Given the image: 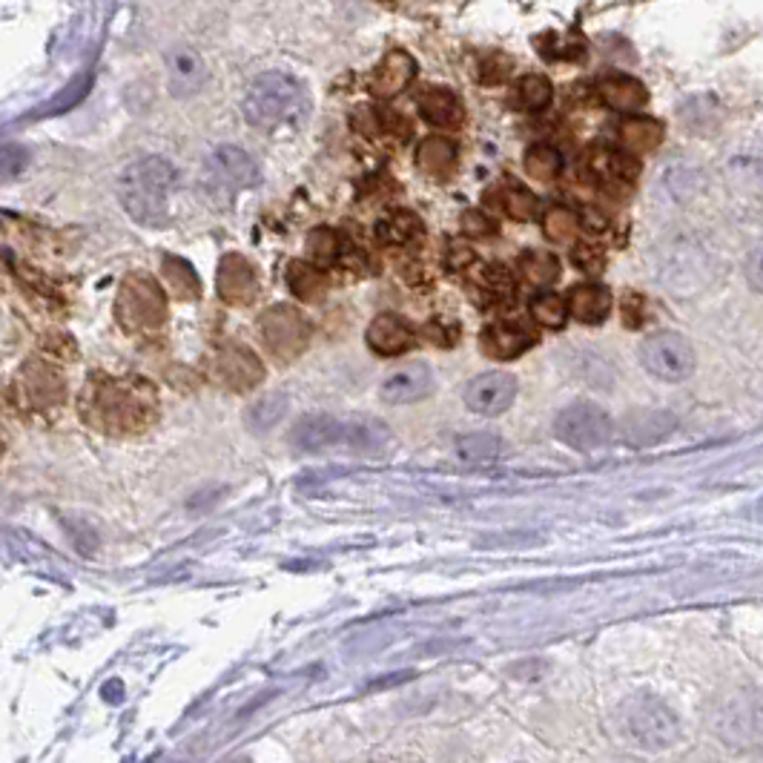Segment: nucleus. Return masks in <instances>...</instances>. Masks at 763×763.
I'll list each match as a JSON object with an SVG mask.
<instances>
[{
	"mask_svg": "<svg viewBox=\"0 0 763 763\" xmlns=\"http://www.w3.org/2000/svg\"><path fill=\"white\" fill-rule=\"evenodd\" d=\"M368 345L379 357H396V353H405L414 345V330L407 328L400 316L382 314L368 328Z\"/></svg>",
	"mask_w": 763,
	"mask_h": 763,
	"instance_id": "nucleus-18",
	"label": "nucleus"
},
{
	"mask_svg": "<svg viewBox=\"0 0 763 763\" xmlns=\"http://www.w3.org/2000/svg\"><path fill=\"white\" fill-rule=\"evenodd\" d=\"M569 310L585 325H597L612 310V293L603 285H580L569 293Z\"/></svg>",
	"mask_w": 763,
	"mask_h": 763,
	"instance_id": "nucleus-23",
	"label": "nucleus"
},
{
	"mask_svg": "<svg viewBox=\"0 0 763 763\" xmlns=\"http://www.w3.org/2000/svg\"><path fill=\"white\" fill-rule=\"evenodd\" d=\"M287 282H290V290L296 293L301 301H316L321 293H325V278H321V273L314 271L310 264H290Z\"/></svg>",
	"mask_w": 763,
	"mask_h": 763,
	"instance_id": "nucleus-31",
	"label": "nucleus"
},
{
	"mask_svg": "<svg viewBox=\"0 0 763 763\" xmlns=\"http://www.w3.org/2000/svg\"><path fill=\"white\" fill-rule=\"evenodd\" d=\"M379 3H393V0H379Z\"/></svg>",
	"mask_w": 763,
	"mask_h": 763,
	"instance_id": "nucleus-45",
	"label": "nucleus"
},
{
	"mask_svg": "<svg viewBox=\"0 0 763 763\" xmlns=\"http://www.w3.org/2000/svg\"><path fill=\"white\" fill-rule=\"evenodd\" d=\"M93 391V400L86 396L84 402H93L95 414L89 416V425H104L109 422L107 431L138 428L144 420V405L147 402L136 393V385H124V382H98Z\"/></svg>",
	"mask_w": 763,
	"mask_h": 763,
	"instance_id": "nucleus-8",
	"label": "nucleus"
},
{
	"mask_svg": "<svg viewBox=\"0 0 763 763\" xmlns=\"http://www.w3.org/2000/svg\"><path fill=\"white\" fill-rule=\"evenodd\" d=\"M675 431V416L666 411H635L623 420V439L632 448H646V445H657L660 439Z\"/></svg>",
	"mask_w": 763,
	"mask_h": 763,
	"instance_id": "nucleus-17",
	"label": "nucleus"
},
{
	"mask_svg": "<svg viewBox=\"0 0 763 763\" xmlns=\"http://www.w3.org/2000/svg\"><path fill=\"white\" fill-rule=\"evenodd\" d=\"M23 165H27V152H21L18 147H7V152H3V176L7 179H12L14 172L23 170Z\"/></svg>",
	"mask_w": 763,
	"mask_h": 763,
	"instance_id": "nucleus-42",
	"label": "nucleus"
},
{
	"mask_svg": "<svg viewBox=\"0 0 763 763\" xmlns=\"http://www.w3.org/2000/svg\"><path fill=\"white\" fill-rule=\"evenodd\" d=\"M483 282V287L491 293H497V296H511L513 293V278L511 273L506 271V267H500V264H491L486 271V276L479 278Z\"/></svg>",
	"mask_w": 763,
	"mask_h": 763,
	"instance_id": "nucleus-40",
	"label": "nucleus"
},
{
	"mask_svg": "<svg viewBox=\"0 0 763 763\" xmlns=\"http://www.w3.org/2000/svg\"><path fill=\"white\" fill-rule=\"evenodd\" d=\"M416 75V61L405 50L388 52L371 75V93L377 98H393V95L405 93L407 84Z\"/></svg>",
	"mask_w": 763,
	"mask_h": 763,
	"instance_id": "nucleus-16",
	"label": "nucleus"
},
{
	"mask_svg": "<svg viewBox=\"0 0 763 763\" xmlns=\"http://www.w3.org/2000/svg\"><path fill=\"white\" fill-rule=\"evenodd\" d=\"M526 170L534 181H554L563 170V156L549 144H537L526 152Z\"/></svg>",
	"mask_w": 763,
	"mask_h": 763,
	"instance_id": "nucleus-29",
	"label": "nucleus"
},
{
	"mask_svg": "<svg viewBox=\"0 0 763 763\" xmlns=\"http://www.w3.org/2000/svg\"><path fill=\"white\" fill-rule=\"evenodd\" d=\"M258 328H262V339L264 345L276 353L278 359H290L301 357L305 348L310 345V321L296 310V307L287 305H276L267 307L258 319Z\"/></svg>",
	"mask_w": 763,
	"mask_h": 763,
	"instance_id": "nucleus-9",
	"label": "nucleus"
},
{
	"mask_svg": "<svg viewBox=\"0 0 763 763\" xmlns=\"http://www.w3.org/2000/svg\"><path fill=\"white\" fill-rule=\"evenodd\" d=\"M554 434L560 443L571 445L574 451H597L612 443L614 422L594 402H574L557 414Z\"/></svg>",
	"mask_w": 763,
	"mask_h": 763,
	"instance_id": "nucleus-6",
	"label": "nucleus"
},
{
	"mask_svg": "<svg viewBox=\"0 0 763 763\" xmlns=\"http://www.w3.org/2000/svg\"><path fill=\"white\" fill-rule=\"evenodd\" d=\"M215 287H219V296H222L227 305H253V299L258 296V276L247 258L233 253V256H224L222 264H219Z\"/></svg>",
	"mask_w": 763,
	"mask_h": 763,
	"instance_id": "nucleus-13",
	"label": "nucleus"
},
{
	"mask_svg": "<svg viewBox=\"0 0 763 763\" xmlns=\"http://www.w3.org/2000/svg\"><path fill=\"white\" fill-rule=\"evenodd\" d=\"M569 301H563L554 293H542L531 301V316L540 321L542 328H563L565 316H569Z\"/></svg>",
	"mask_w": 763,
	"mask_h": 763,
	"instance_id": "nucleus-33",
	"label": "nucleus"
},
{
	"mask_svg": "<svg viewBox=\"0 0 763 763\" xmlns=\"http://www.w3.org/2000/svg\"><path fill=\"white\" fill-rule=\"evenodd\" d=\"M513 396H517V379L502 371L483 373V377L471 379L468 388H465V405L479 416L506 414Z\"/></svg>",
	"mask_w": 763,
	"mask_h": 763,
	"instance_id": "nucleus-10",
	"label": "nucleus"
},
{
	"mask_svg": "<svg viewBox=\"0 0 763 763\" xmlns=\"http://www.w3.org/2000/svg\"><path fill=\"white\" fill-rule=\"evenodd\" d=\"M167 78L176 98H190L208 84V66L190 46H172L167 52Z\"/></svg>",
	"mask_w": 763,
	"mask_h": 763,
	"instance_id": "nucleus-14",
	"label": "nucleus"
},
{
	"mask_svg": "<svg viewBox=\"0 0 763 763\" xmlns=\"http://www.w3.org/2000/svg\"><path fill=\"white\" fill-rule=\"evenodd\" d=\"M502 443L497 434L477 431V434H465L457 439V457L465 463H491L500 457Z\"/></svg>",
	"mask_w": 763,
	"mask_h": 763,
	"instance_id": "nucleus-27",
	"label": "nucleus"
},
{
	"mask_svg": "<svg viewBox=\"0 0 763 763\" xmlns=\"http://www.w3.org/2000/svg\"><path fill=\"white\" fill-rule=\"evenodd\" d=\"M416 165H420V170L428 172V176H445V172H451L454 165H457V144L439 136L425 138L416 147Z\"/></svg>",
	"mask_w": 763,
	"mask_h": 763,
	"instance_id": "nucleus-24",
	"label": "nucleus"
},
{
	"mask_svg": "<svg viewBox=\"0 0 763 763\" xmlns=\"http://www.w3.org/2000/svg\"><path fill=\"white\" fill-rule=\"evenodd\" d=\"M287 411V400L285 396H264V400H258L256 405L247 411V425H251V431H267L273 428L282 416H285Z\"/></svg>",
	"mask_w": 763,
	"mask_h": 763,
	"instance_id": "nucleus-34",
	"label": "nucleus"
},
{
	"mask_svg": "<svg viewBox=\"0 0 763 763\" xmlns=\"http://www.w3.org/2000/svg\"><path fill=\"white\" fill-rule=\"evenodd\" d=\"M534 345V336L513 325H491L479 336V348L491 359H513Z\"/></svg>",
	"mask_w": 763,
	"mask_h": 763,
	"instance_id": "nucleus-20",
	"label": "nucleus"
},
{
	"mask_svg": "<svg viewBox=\"0 0 763 763\" xmlns=\"http://www.w3.org/2000/svg\"><path fill=\"white\" fill-rule=\"evenodd\" d=\"M244 118L258 129L296 127L310 113V93L296 75L282 70L262 72L244 95Z\"/></svg>",
	"mask_w": 763,
	"mask_h": 763,
	"instance_id": "nucleus-2",
	"label": "nucleus"
},
{
	"mask_svg": "<svg viewBox=\"0 0 763 763\" xmlns=\"http://www.w3.org/2000/svg\"><path fill=\"white\" fill-rule=\"evenodd\" d=\"M434 391V371L425 362H407L388 373L379 385V396L388 405H407V402L425 400Z\"/></svg>",
	"mask_w": 763,
	"mask_h": 763,
	"instance_id": "nucleus-11",
	"label": "nucleus"
},
{
	"mask_svg": "<svg viewBox=\"0 0 763 763\" xmlns=\"http://www.w3.org/2000/svg\"><path fill=\"white\" fill-rule=\"evenodd\" d=\"M176 184H179V170L167 158H138L118 179V201L133 222L144 227H165Z\"/></svg>",
	"mask_w": 763,
	"mask_h": 763,
	"instance_id": "nucleus-1",
	"label": "nucleus"
},
{
	"mask_svg": "<svg viewBox=\"0 0 763 763\" xmlns=\"http://www.w3.org/2000/svg\"><path fill=\"white\" fill-rule=\"evenodd\" d=\"M477 215L479 213H468L465 215V233H471V236H483V233H491L494 230V224L491 222H477Z\"/></svg>",
	"mask_w": 763,
	"mask_h": 763,
	"instance_id": "nucleus-44",
	"label": "nucleus"
},
{
	"mask_svg": "<svg viewBox=\"0 0 763 763\" xmlns=\"http://www.w3.org/2000/svg\"><path fill=\"white\" fill-rule=\"evenodd\" d=\"M258 179L262 172L251 152H244L242 147H230V144L210 152L204 172H201V184L215 204H230L236 193L256 187Z\"/></svg>",
	"mask_w": 763,
	"mask_h": 763,
	"instance_id": "nucleus-3",
	"label": "nucleus"
},
{
	"mask_svg": "<svg viewBox=\"0 0 763 763\" xmlns=\"http://www.w3.org/2000/svg\"><path fill=\"white\" fill-rule=\"evenodd\" d=\"M422 230V222L414 213H391L377 224V239L382 244H407Z\"/></svg>",
	"mask_w": 763,
	"mask_h": 763,
	"instance_id": "nucleus-28",
	"label": "nucleus"
},
{
	"mask_svg": "<svg viewBox=\"0 0 763 763\" xmlns=\"http://www.w3.org/2000/svg\"><path fill=\"white\" fill-rule=\"evenodd\" d=\"M597 93L603 104L612 107L614 113H637V109L649 104L646 86L637 78H632V75H608L597 84Z\"/></svg>",
	"mask_w": 763,
	"mask_h": 763,
	"instance_id": "nucleus-19",
	"label": "nucleus"
},
{
	"mask_svg": "<svg viewBox=\"0 0 763 763\" xmlns=\"http://www.w3.org/2000/svg\"><path fill=\"white\" fill-rule=\"evenodd\" d=\"M517 95H520V104L528 113H540L554 98V86H551L549 78H542V75H526L517 84Z\"/></svg>",
	"mask_w": 763,
	"mask_h": 763,
	"instance_id": "nucleus-32",
	"label": "nucleus"
},
{
	"mask_svg": "<svg viewBox=\"0 0 763 763\" xmlns=\"http://www.w3.org/2000/svg\"><path fill=\"white\" fill-rule=\"evenodd\" d=\"M391 431L379 420L345 422L342 448L353 451V454H385V451L391 448Z\"/></svg>",
	"mask_w": 763,
	"mask_h": 763,
	"instance_id": "nucleus-21",
	"label": "nucleus"
},
{
	"mask_svg": "<svg viewBox=\"0 0 763 763\" xmlns=\"http://www.w3.org/2000/svg\"><path fill=\"white\" fill-rule=\"evenodd\" d=\"M420 115L434 127H457L463 121V104L445 86H431L420 95Z\"/></svg>",
	"mask_w": 763,
	"mask_h": 763,
	"instance_id": "nucleus-22",
	"label": "nucleus"
},
{
	"mask_svg": "<svg viewBox=\"0 0 763 763\" xmlns=\"http://www.w3.org/2000/svg\"><path fill=\"white\" fill-rule=\"evenodd\" d=\"M594 172L606 176V179H635L637 176V165L632 158L621 156V152H608V150H597L592 158Z\"/></svg>",
	"mask_w": 763,
	"mask_h": 763,
	"instance_id": "nucleus-35",
	"label": "nucleus"
},
{
	"mask_svg": "<svg viewBox=\"0 0 763 763\" xmlns=\"http://www.w3.org/2000/svg\"><path fill=\"white\" fill-rule=\"evenodd\" d=\"M623 729L626 735L646 750H666L678 741V718L666 703L655 698H635L623 707Z\"/></svg>",
	"mask_w": 763,
	"mask_h": 763,
	"instance_id": "nucleus-5",
	"label": "nucleus"
},
{
	"mask_svg": "<svg viewBox=\"0 0 763 763\" xmlns=\"http://www.w3.org/2000/svg\"><path fill=\"white\" fill-rule=\"evenodd\" d=\"M718 100L709 98V95H700V98H692L689 104H686L683 109H680V115H683V121L689 124L692 129H700V124H714L718 121Z\"/></svg>",
	"mask_w": 763,
	"mask_h": 763,
	"instance_id": "nucleus-39",
	"label": "nucleus"
},
{
	"mask_svg": "<svg viewBox=\"0 0 763 763\" xmlns=\"http://www.w3.org/2000/svg\"><path fill=\"white\" fill-rule=\"evenodd\" d=\"M161 273H165V282L172 287V293H176L179 299H199L201 282L199 276H195L193 264L184 262V258L165 256Z\"/></svg>",
	"mask_w": 763,
	"mask_h": 763,
	"instance_id": "nucleus-26",
	"label": "nucleus"
},
{
	"mask_svg": "<svg viewBox=\"0 0 763 763\" xmlns=\"http://www.w3.org/2000/svg\"><path fill=\"white\" fill-rule=\"evenodd\" d=\"M743 276H746L752 290L763 293V247H757V251L750 253V258H746V264H743Z\"/></svg>",
	"mask_w": 763,
	"mask_h": 763,
	"instance_id": "nucleus-41",
	"label": "nucleus"
},
{
	"mask_svg": "<svg viewBox=\"0 0 763 763\" xmlns=\"http://www.w3.org/2000/svg\"><path fill=\"white\" fill-rule=\"evenodd\" d=\"M342 436H345V422L333 420L328 414H310L301 416L293 428L290 439L293 445L299 451H307V454H319V451L328 448H342Z\"/></svg>",
	"mask_w": 763,
	"mask_h": 763,
	"instance_id": "nucleus-15",
	"label": "nucleus"
},
{
	"mask_svg": "<svg viewBox=\"0 0 763 763\" xmlns=\"http://www.w3.org/2000/svg\"><path fill=\"white\" fill-rule=\"evenodd\" d=\"M520 271L531 285H551V282L560 276V262H557V256H551V253L531 251L522 253Z\"/></svg>",
	"mask_w": 763,
	"mask_h": 763,
	"instance_id": "nucleus-30",
	"label": "nucleus"
},
{
	"mask_svg": "<svg viewBox=\"0 0 763 763\" xmlns=\"http://www.w3.org/2000/svg\"><path fill=\"white\" fill-rule=\"evenodd\" d=\"M643 368L660 382H683L695 371V348L680 333H651L640 345Z\"/></svg>",
	"mask_w": 763,
	"mask_h": 763,
	"instance_id": "nucleus-7",
	"label": "nucleus"
},
{
	"mask_svg": "<svg viewBox=\"0 0 763 763\" xmlns=\"http://www.w3.org/2000/svg\"><path fill=\"white\" fill-rule=\"evenodd\" d=\"M264 364L242 345L224 348L213 362V379L230 391H251L262 382Z\"/></svg>",
	"mask_w": 763,
	"mask_h": 763,
	"instance_id": "nucleus-12",
	"label": "nucleus"
},
{
	"mask_svg": "<svg viewBox=\"0 0 763 763\" xmlns=\"http://www.w3.org/2000/svg\"><path fill=\"white\" fill-rule=\"evenodd\" d=\"M502 208H506V213L511 215V219H517V222H528V219H534L537 213V199L534 193H528L522 187L511 184L506 193H502Z\"/></svg>",
	"mask_w": 763,
	"mask_h": 763,
	"instance_id": "nucleus-37",
	"label": "nucleus"
},
{
	"mask_svg": "<svg viewBox=\"0 0 763 763\" xmlns=\"http://www.w3.org/2000/svg\"><path fill=\"white\" fill-rule=\"evenodd\" d=\"M307 256L316 258V262H333L339 256V236L328 227L314 230L307 239Z\"/></svg>",
	"mask_w": 763,
	"mask_h": 763,
	"instance_id": "nucleus-38",
	"label": "nucleus"
},
{
	"mask_svg": "<svg viewBox=\"0 0 763 763\" xmlns=\"http://www.w3.org/2000/svg\"><path fill=\"white\" fill-rule=\"evenodd\" d=\"M115 316H118L121 328L129 330V333L158 330L167 319L165 290H161L156 278H150L147 273H129V276L124 278L121 290H118Z\"/></svg>",
	"mask_w": 763,
	"mask_h": 763,
	"instance_id": "nucleus-4",
	"label": "nucleus"
},
{
	"mask_svg": "<svg viewBox=\"0 0 763 763\" xmlns=\"http://www.w3.org/2000/svg\"><path fill=\"white\" fill-rule=\"evenodd\" d=\"M542 230H545V236L554 239V242H571V239L577 236L580 222H577V215L571 213V210L554 208L545 213V219H542Z\"/></svg>",
	"mask_w": 763,
	"mask_h": 763,
	"instance_id": "nucleus-36",
	"label": "nucleus"
},
{
	"mask_svg": "<svg viewBox=\"0 0 763 763\" xmlns=\"http://www.w3.org/2000/svg\"><path fill=\"white\" fill-rule=\"evenodd\" d=\"M574 258H577V264L583 267V271H600L603 267V256L594 251H589V247H583V251L574 253Z\"/></svg>",
	"mask_w": 763,
	"mask_h": 763,
	"instance_id": "nucleus-43",
	"label": "nucleus"
},
{
	"mask_svg": "<svg viewBox=\"0 0 763 763\" xmlns=\"http://www.w3.org/2000/svg\"><path fill=\"white\" fill-rule=\"evenodd\" d=\"M621 141L632 152H651L664 141V124L655 121V118H643V115L626 118L621 124Z\"/></svg>",
	"mask_w": 763,
	"mask_h": 763,
	"instance_id": "nucleus-25",
	"label": "nucleus"
}]
</instances>
